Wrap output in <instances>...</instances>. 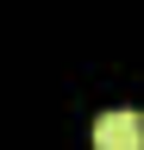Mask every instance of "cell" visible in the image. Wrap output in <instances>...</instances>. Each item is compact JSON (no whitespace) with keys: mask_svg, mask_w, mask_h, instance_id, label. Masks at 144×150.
<instances>
[{"mask_svg":"<svg viewBox=\"0 0 144 150\" xmlns=\"http://www.w3.org/2000/svg\"><path fill=\"white\" fill-rule=\"evenodd\" d=\"M94 150H144V119L138 112H100L94 119Z\"/></svg>","mask_w":144,"mask_h":150,"instance_id":"obj_1","label":"cell"}]
</instances>
